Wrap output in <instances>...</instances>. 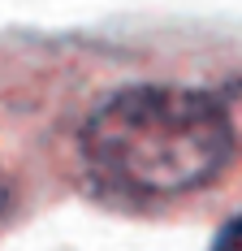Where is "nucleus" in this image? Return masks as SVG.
<instances>
[{"instance_id": "obj_2", "label": "nucleus", "mask_w": 242, "mask_h": 251, "mask_svg": "<svg viewBox=\"0 0 242 251\" xmlns=\"http://www.w3.org/2000/svg\"><path fill=\"white\" fill-rule=\"evenodd\" d=\"M212 251H242V217H234V221H229V226L217 234Z\"/></svg>"}, {"instance_id": "obj_1", "label": "nucleus", "mask_w": 242, "mask_h": 251, "mask_svg": "<svg viewBox=\"0 0 242 251\" xmlns=\"http://www.w3.org/2000/svg\"><path fill=\"white\" fill-rule=\"evenodd\" d=\"M234 151V126L217 96L191 87H130L82 126L91 174L130 200H169L212 182Z\"/></svg>"}, {"instance_id": "obj_3", "label": "nucleus", "mask_w": 242, "mask_h": 251, "mask_svg": "<svg viewBox=\"0 0 242 251\" xmlns=\"http://www.w3.org/2000/svg\"><path fill=\"white\" fill-rule=\"evenodd\" d=\"M4 208H9V191H4V182H0V217H4Z\"/></svg>"}]
</instances>
